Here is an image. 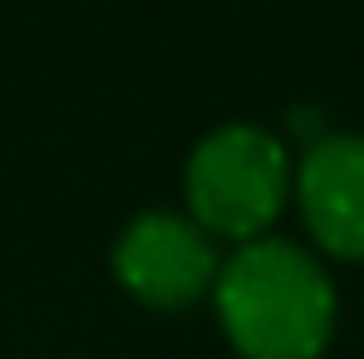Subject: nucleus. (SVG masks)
Returning <instances> with one entry per match:
<instances>
[{"label":"nucleus","instance_id":"obj_2","mask_svg":"<svg viewBox=\"0 0 364 359\" xmlns=\"http://www.w3.org/2000/svg\"><path fill=\"white\" fill-rule=\"evenodd\" d=\"M187 212L207 237L256 241L291 197V158L276 133L256 123H227L207 133L182 168Z\"/></svg>","mask_w":364,"mask_h":359},{"label":"nucleus","instance_id":"obj_3","mask_svg":"<svg viewBox=\"0 0 364 359\" xmlns=\"http://www.w3.org/2000/svg\"><path fill=\"white\" fill-rule=\"evenodd\" d=\"M217 251L212 237L178 212H143L123 227L114 246V276L143 305L158 310H182L202 300L217 281Z\"/></svg>","mask_w":364,"mask_h":359},{"label":"nucleus","instance_id":"obj_1","mask_svg":"<svg viewBox=\"0 0 364 359\" xmlns=\"http://www.w3.org/2000/svg\"><path fill=\"white\" fill-rule=\"evenodd\" d=\"M212 296L242 359H320L335 335V286L296 241H246L217 266Z\"/></svg>","mask_w":364,"mask_h":359},{"label":"nucleus","instance_id":"obj_4","mask_svg":"<svg viewBox=\"0 0 364 359\" xmlns=\"http://www.w3.org/2000/svg\"><path fill=\"white\" fill-rule=\"evenodd\" d=\"M296 197L310 237L340 261H364V138L360 133H320L310 138Z\"/></svg>","mask_w":364,"mask_h":359}]
</instances>
